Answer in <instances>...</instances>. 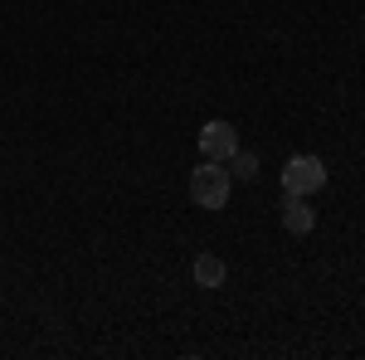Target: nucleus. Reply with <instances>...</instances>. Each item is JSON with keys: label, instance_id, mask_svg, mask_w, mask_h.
<instances>
[{"label": "nucleus", "instance_id": "f03ea898", "mask_svg": "<svg viewBox=\"0 0 365 360\" xmlns=\"http://www.w3.org/2000/svg\"><path fill=\"white\" fill-rule=\"evenodd\" d=\"M327 185V166H322V156H292L287 166H282V195H317Z\"/></svg>", "mask_w": 365, "mask_h": 360}, {"label": "nucleus", "instance_id": "423d86ee", "mask_svg": "<svg viewBox=\"0 0 365 360\" xmlns=\"http://www.w3.org/2000/svg\"><path fill=\"white\" fill-rule=\"evenodd\" d=\"M229 166H234V170H229L234 180H258V156H253V151H244V146L229 156Z\"/></svg>", "mask_w": 365, "mask_h": 360}, {"label": "nucleus", "instance_id": "39448f33", "mask_svg": "<svg viewBox=\"0 0 365 360\" xmlns=\"http://www.w3.org/2000/svg\"><path fill=\"white\" fill-rule=\"evenodd\" d=\"M195 287H225V277H229V268H225V258L220 253H195Z\"/></svg>", "mask_w": 365, "mask_h": 360}, {"label": "nucleus", "instance_id": "7ed1b4c3", "mask_svg": "<svg viewBox=\"0 0 365 360\" xmlns=\"http://www.w3.org/2000/svg\"><path fill=\"white\" fill-rule=\"evenodd\" d=\"M200 151H205V161H229V156L239 151V132H234V122H225V117L205 122V127H200Z\"/></svg>", "mask_w": 365, "mask_h": 360}, {"label": "nucleus", "instance_id": "20e7f679", "mask_svg": "<svg viewBox=\"0 0 365 360\" xmlns=\"http://www.w3.org/2000/svg\"><path fill=\"white\" fill-rule=\"evenodd\" d=\"M278 210H282V229H287V234H312V229H317V210H312L307 195H287Z\"/></svg>", "mask_w": 365, "mask_h": 360}, {"label": "nucleus", "instance_id": "f257e3e1", "mask_svg": "<svg viewBox=\"0 0 365 360\" xmlns=\"http://www.w3.org/2000/svg\"><path fill=\"white\" fill-rule=\"evenodd\" d=\"M229 185H234V175L225 170V161H200L190 170V200H195L200 210H225Z\"/></svg>", "mask_w": 365, "mask_h": 360}]
</instances>
